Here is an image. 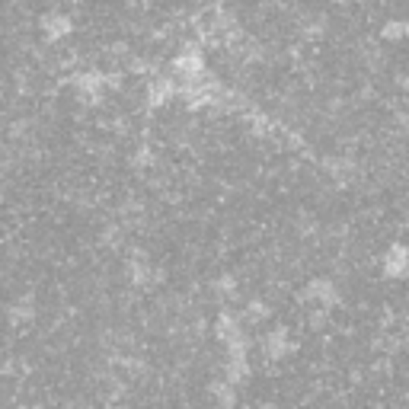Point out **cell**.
Segmentation results:
<instances>
[{"instance_id":"cell-12","label":"cell","mask_w":409,"mask_h":409,"mask_svg":"<svg viewBox=\"0 0 409 409\" xmlns=\"http://www.w3.org/2000/svg\"><path fill=\"white\" fill-rule=\"evenodd\" d=\"M36 320V298L23 294L16 304L10 307V323H32Z\"/></svg>"},{"instance_id":"cell-10","label":"cell","mask_w":409,"mask_h":409,"mask_svg":"<svg viewBox=\"0 0 409 409\" xmlns=\"http://www.w3.org/2000/svg\"><path fill=\"white\" fill-rule=\"evenodd\" d=\"M208 393H211V400L218 403L221 409H233V406H237V387L227 384L224 377H214V381L208 384Z\"/></svg>"},{"instance_id":"cell-6","label":"cell","mask_w":409,"mask_h":409,"mask_svg":"<svg viewBox=\"0 0 409 409\" xmlns=\"http://www.w3.org/2000/svg\"><path fill=\"white\" fill-rule=\"evenodd\" d=\"M214 336H218L224 345L233 342V339H240V336H246V333H243L240 314H233V310H227V307H224L221 314H218V320H214Z\"/></svg>"},{"instance_id":"cell-15","label":"cell","mask_w":409,"mask_h":409,"mask_svg":"<svg viewBox=\"0 0 409 409\" xmlns=\"http://www.w3.org/2000/svg\"><path fill=\"white\" fill-rule=\"evenodd\" d=\"M400 86L406 90V96H409V74H406V77H400Z\"/></svg>"},{"instance_id":"cell-16","label":"cell","mask_w":409,"mask_h":409,"mask_svg":"<svg viewBox=\"0 0 409 409\" xmlns=\"http://www.w3.org/2000/svg\"><path fill=\"white\" fill-rule=\"evenodd\" d=\"M256 409H275V406H272V403H262V406H256Z\"/></svg>"},{"instance_id":"cell-7","label":"cell","mask_w":409,"mask_h":409,"mask_svg":"<svg viewBox=\"0 0 409 409\" xmlns=\"http://www.w3.org/2000/svg\"><path fill=\"white\" fill-rule=\"evenodd\" d=\"M173 96H179V80L176 77H154L148 86V102L150 106H167Z\"/></svg>"},{"instance_id":"cell-3","label":"cell","mask_w":409,"mask_h":409,"mask_svg":"<svg viewBox=\"0 0 409 409\" xmlns=\"http://www.w3.org/2000/svg\"><path fill=\"white\" fill-rule=\"evenodd\" d=\"M106 86H109V74H102V71H84V74L74 77L77 96H80L84 102H90V106H96V102L102 100Z\"/></svg>"},{"instance_id":"cell-9","label":"cell","mask_w":409,"mask_h":409,"mask_svg":"<svg viewBox=\"0 0 409 409\" xmlns=\"http://www.w3.org/2000/svg\"><path fill=\"white\" fill-rule=\"evenodd\" d=\"M253 374V364H250V358H224V381L227 384H233V387H240L246 377Z\"/></svg>"},{"instance_id":"cell-4","label":"cell","mask_w":409,"mask_h":409,"mask_svg":"<svg viewBox=\"0 0 409 409\" xmlns=\"http://www.w3.org/2000/svg\"><path fill=\"white\" fill-rule=\"evenodd\" d=\"M38 32L45 36V42H61V38L74 32V19L61 13V10H48V13L38 16Z\"/></svg>"},{"instance_id":"cell-1","label":"cell","mask_w":409,"mask_h":409,"mask_svg":"<svg viewBox=\"0 0 409 409\" xmlns=\"http://www.w3.org/2000/svg\"><path fill=\"white\" fill-rule=\"evenodd\" d=\"M304 301L307 304H314V307H320V310H329V314H333V307L342 304V294H339V288H336L333 279H323V275H320V279L307 281Z\"/></svg>"},{"instance_id":"cell-14","label":"cell","mask_w":409,"mask_h":409,"mask_svg":"<svg viewBox=\"0 0 409 409\" xmlns=\"http://www.w3.org/2000/svg\"><path fill=\"white\" fill-rule=\"evenodd\" d=\"M214 291H218V294H221V298L227 301V298H233V294H237V281H233V279H227V275H224V279H218V281H214Z\"/></svg>"},{"instance_id":"cell-2","label":"cell","mask_w":409,"mask_h":409,"mask_svg":"<svg viewBox=\"0 0 409 409\" xmlns=\"http://www.w3.org/2000/svg\"><path fill=\"white\" fill-rule=\"evenodd\" d=\"M381 269L387 279L393 281H403L409 279V246L406 243H390L387 250H384V259H381Z\"/></svg>"},{"instance_id":"cell-11","label":"cell","mask_w":409,"mask_h":409,"mask_svg":"<svg viewBox=\"0 0 409 409\" xmlns=\"http://www.w3.org/2000/svg\"><path fill=\"white\" fill-rule=\"evenodd\" d=\"M384 42H406L409 38V16H393L381 26Z\"/></svg>"},{"instance_id":"cell-5","label":"cell","mask_w":409,"mask_h":409,"mask_svg":"<svg viewBox=\"0 0 409 409\" xmlns=\"http://www.w3.org/2000/svg\"><path fill=\"white\" fill-rule=\"evenodd\" d=\"M288 352H291V333L285 326H275V329H269V333L262 336V355L269 362H281Z\"/></svg>"},{"instance_id":"cell-8","label":"cell","mask_w":409,"mask_h":409,"mask_svg":"<svg viewBox=\"0 0 409 409\" xmlns=\"http://www.w3.org/2000/svg\"><path fill=\"white\" fill-rule=\"evenodd\" d=\"M160 272H154V266H150L148 259H144V253H135L128 259V279L138 285V288H144V285H150V281L157 279Z\"/></svg>"},{"instance_id":"cell-13","label":"cell","mask_w":409,"mask_h":409,"mask_svg":"<svg viewBox=\"0 0 409 409\" xmlns=\"http://www.w3.org/2000/svg\"><path fill=\"white\" fill-rule=\"evenodd\" d=\"M269 316H272V310L266 301H250V304H246V320H250V323H262V320H269Z\"/></svg>"}]
</instances>
